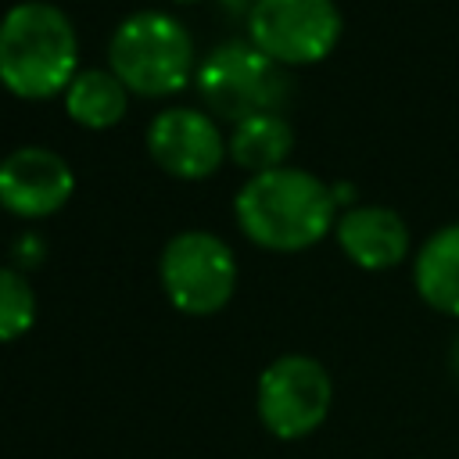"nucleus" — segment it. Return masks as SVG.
<instances>
[{
  "label": "nucleus",
  "mask_w": 459,
  "mask_h": 459,
  "mask_svg": "<svg viewBox=\"0 0 459 459\" xmlns=\"http://www.w3.org/2000/svg\"><path fill=\"white\" fill-rule=\"evenodd\" d=\"M247 240L269 251H305L337 226L333 190L305 169H269L251 176L233 201Z\"/></svg>",
  "instance_id": "1"
},
{
  "label": "nucleus",
  "mask_w": 459,
  "mask_h": 459,
  "mask_svg": "<svg viewBox=\"0 0 459 459\" xmlns=\"http://www.w3.org/2000/svg\"><path fill=\"white\" fill-rule=\"evenodd\" d=\"M75 190L68 161L47 147H18L0 161V204L22 219L54 215Z\"/></svg>",
  "instance_id": "9"
},
{
  "label": "nucleus",
  "mask_w": 459,
  "mask_h": 459,
  "mask_svg": "<svg viewBox=\"0 0 459 459\" xmlns=\"http://www.w3.org/2000/svg\"><path fill=\"white\" fill-rule=\"evenodd\" d=\"M158 273L169 301L186 316L219 312L237 287V262L230 244L204 230H186L172 237L161 251Z\"/></svg>",
  "instance_id": "5"
},
{
  "label": "nucleus",
  "mask_w": 459,
  "mask_h": 459,
  "mask_svg": "<svg viewBox=\"0 0 459 459\" xmlns=\"http://www.w3.org/2000/svg\"><path fill=\"white\" fill-rule=\"evenodd\" d=\"M290 147H294V129L276 111L237 122V129L230 136V158L240 169H251L255 176L269 172V169H283Z\"/></svg>",
  "instance_id": "12"
},
{
  "label": "nucleus",
  "mask_w": 459,
  "mask_h": 459,
  "mask_svg": "<svg viewBox=\"0 0 459 459\" xmlns=\"http://www.w3.org/2000/svg\"><path fill=\"white\" fill-rule=\"evenodd\" d=\"M108 61L126 90L140 97H169L194 75V39L176 18L161 11H136L115 29Z\"/></svg>",
  "instance_id": "3"
},
{
  "label": "nucleus",
  "mask_w": 459,
  "mask_h": 459,
  "mask_svg": "<svg viewBox=\"0 0 459 459\" xmlns=\"http://www.w3.org/2000/svg\"><path fill=\"white\" fill-rule=\"evenodd\" d=\"M79 57L75 29L47 0L14 4L0 18V82L25 100H47L68 90Z\"/></svg>",
  "instance_id": "2"
},
{
  "label": "nucleus",
  "mask_w": 459,
  "mask_h": 459,
  "mask_svg": "<svg viewBox=\"0 0 459 459\" xmlns=\"http://www.w3.org/2000/svg\"><path fill=\"white\" fill-rule=\"evenodd\" d=\"M147 151L165 172L179 179H204L222 165L226 140L208 115L194 108H169L147 126Z\"/></svg>",
  "instance_id": "8"
},
{
  "label": "nucleus",
  "mask_w": 459,
  "mask_h": 459,
  "mask_svg": "<svg viewBox=\"0 0 459 459\" xmlns=\"http://www.w3.org/2000/svg\"><path fill=\"white\" fill-rule=\"evenodd\" d=\"M179 4H194V0H179Z\"/></svg>",
  "instance_id": "16"
},
{
  "label": "nucleus",
  "mask_w": 459,
  "mask_h": 459,
  "mask_svg": "<svg viewBox=\"0 0 459 459\" xmlns=\"http://www.w3.org/2000/svg\"><path fill=\"white\" fill-rule=\"evenodd\" d=\"M452 369L459 373V337H455V344H452Z\"/></svg>",
  "instance_id": "15"
},
{
  "label": "nucleus",
  "mask_w": 459,
  "mask_h": 459,
  "mask_svg": "<svg viewBox=\"0 0 459 459\" xmlns=\"http://www.w3.org/2000/svg\"><path fill=\"white\" fill-rule=\"evenodd\" d=\"M333 237L341 244V251L359 265V269H394L405 255H409V226L398 212L384 208V204H355L348 208L337 226Z\"/></svg>",
  "instance_id": "10"
},
{
  "label": "nucleus",
  "mask_w": 459,
  "mask_h": 459,
  "mask_svg": "<svg viewBox=\"0 0 459 459\" xmlns=\"http://www.w3.org/2000/svg\"><path fill=\"white\" fill-rule=\"evenodd\" d=\"M65 108L68 115L86 126V129H108L126 115V86L118 82L115 72L86 68L72 79L65 90Z\"/></svg>",
  "instance_id": "13"
},
{
  "label": "nucleus",
  "mask_w": 459,
  "mask_h": 459,
  "mask_svg": "<svg viewBox=\"0 0 459 459\" xmlns=\"http://www.w3.org/2000/svg\"><path fill=\"white\" fill-rule=\"evenodd\" d=\"M194 79L208 111L230 122L273 115L290 93V79L283 75V65L265 57L255 43H240V39L215 47L201 61Z\"/></svg>",
  "instance_id": "4"
},
{
  "label": "nucleus",
  "mask_w": 459,
  "mask_h": 459,
  "mask_svg": "<svg viewBox=\"0 0 459 459\" xmlns=\"http://www.w3.org/2000/svg\"><path fill=\"white\" fill-rule=\"evenodd\" d=\"M341 11L333 0H255L247 14L251 43L276 65H316L341 39Z\"/></svg>",
  "instance_id": "6"
},
{
  "label": "nucleus",
  "mask_w": 459,
  "mask_h": 459,
  "mask_svg": "<svg viewBox=\"0 0 459 459\" xmlns=\"http://www.w3.org/2000/svg\"><path fill=\"white\" fill-rule=\"evenodd\" d=\"M416 294L441 316H459V222L434 230L412 262Z\"/></svg>",
  "instance_id": "11"
},
{
  "label": "nucleus",
  "mask_w": 459,
  "mask_h": 459,
  "mask_svg": "<svg viewBox=\"0 0 459 459\" xmlns=\"http://www.w3.org/2000/svg\"><path fill=\"white\" fill-rule=\"evenodd\" d=\"M36 319V294L14 269H0V341L22 337Z\"/></svg>",
  "instance_id": "14"
},
{
  "label": "nucleus",
  "mask_w": 459,
  "mask_h": 459,
  "mask_svg": "<svg viewBox=\"0 0 459 459\" xmlns=\"http://www.w3.org/2000/svg\"><path fill=\"white\" fill-rule=\"evenodd\" d=\"M333 402V380L312 355H280L258 377V416L269 434L298 441L312 434Z\"/></svg>",
  "instance_id": "7"
}]
</instances>
